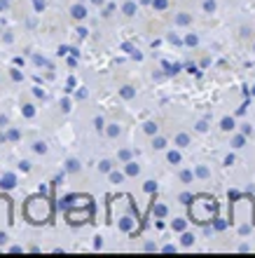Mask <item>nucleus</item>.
Segmentation results:
<instances>
[{
	"label": "nucleus",
	"mask_w": 255,
	"mask_h": 258,
	"mask_svg": "<svg viewBox=\"0 0 255 258\" xmlns=\"http://www.w3.org/2000/svg\"><path fill=\"white\" fill-rule=\"evenodd\" d=\"M168 162L178 164V162H181V155H178V153H168Z\"/></svg>",
	"instance_id": "obj_21"
},
{
	"label": "nucleus",
	"mask_w": 255,
	"mask_h": 258,
	"mask_svg": "<svg viewBox=\"0 0 255 258\" xmlns=\"http://www.w3.org/2000/svg\"><path fill=\"white\" fill-rule=\"evenodd\" d=\"M124 176H127V174H122V171H110V181H113V183H122Z\"/></svg>",
	"instance_id": "obj_8"
},
{
	"label": "nucleus",
	"mask_w": 255,
	"mask_h": 258,
	"mask_svg": "<svg viewBox=\"0 0 255 258\" xmlns=\"http://www.w3.org/2000/svg\"><path fill=\"white\" fill-rule=\"evenodd\" d=\"M115 10H117V5H115V3H110V5H106V10H103V17H110V14H113Z\"/></svg>",
	"instance_id": "obj_18"
},
{
	"label": "nucleus",
	"mask_w": 255,
	"mask_h": 258,
	"mask_svg": "<svg viewBox=\"0 0 255 258\" xmlns=\"http://www.w3.org/2000/svg\"><path fill=\"white\" fill-rule=\"evenodd\" d=\"M5 239H7V235H5V232H0V246L5 244Z\"/></svg>",
	"instance_id": "obj_41"
},
{
	"label": "nucleus",
	"mask_w": 255,
	"mask_h": 258,
	"mask_svg": "<svg viewBox=\"0 0 255 258\" xmlns=\"http://www.w3.org/2000/svg\"><path fill=\"white\" fill-rule=\"evenodd\" d=\"M14 185H17V176H14L12 171L3 174V178H0V188H3V190H12Z\"/></svg>",
	"instance_id": "obj_2"
},
{
	"label": "nucleus",
	"mask_w": 255,
	"mask_h": 258,
	"mask_svg": "<svg viewBox=\"0 0 255 258\" xmlns=\"http://www.w3.org/2000/svg\"><path fill=\"white\" fill-rule=\"evenodd\" d=\"M188 21H190L188 14H181V17H178V24H188Z\"/></svg>",
	"instance_id": "obj_34"
},
{
	"label": "nucleus",
	"mask_w": 255,
	"mask_h": 258,
	"mask_svg": "<svg viewBox=\"0 0 255 258\" xmlns=\"http://www.w3.org/2000/svg\"><path fill=\"white\" fill-rule=\"evenodd\" d=\"M12 80L14 82H21V80H24V73H21V71H17V68H12Z\"/></svg>",
	"instance_id": "obj_19"
},
{
	"label": "nucleus",
	"mask_w": 255,
	"mask_h": 258,
	"mask_svg": "<svg viewBox=\"0 0 255 258\" xmlns=\"http://www.w3.org/2000/svg\"><path fill=\"white\" fill-rule=\"evenodd\" d=\"M190 200H192V197H190L188 192H185V195H181V202H183V204H190Z\"/></svg>",
	"instance_id": "obj_38"
},
{
	"label": "nucleus",
	"mask_w": 255,
	"mask_h": 258,
	"mask_svg": "<svg viewBox=\"0 0 255 258\" xmlns=\"http://www.w3.org/2000/svg\"><path fill=\"white\" fill-rule=\"evenodd\" d=\"M234 127V122L232 120H222V129H232Z\"/></svg>",
	"instance_id": "obj_33"
},
{
	"label": "nucleus",
	"mask_w": 255,
	"mask_h": 258,
	"mask_svg": "<svg viewBox=\"0 0 255 258\" xmlns=\"http://www.w3.org/2000/svg\"><path fill=\"white\" fill-rule=\"evenodd\" d=\"M19 129H10V132H7V134H5V139H7V141H17V139H19Z\"/></svg>",
	"instance_id": "obj_13"
},
{
	"label": "nucleus",
	"mask_w": 255,
	"mask_h": 258,
	"mask_svg": "<svg viewBox=\"0 0 255 258\" xmlns=\"http://www.w3.org/2000/svg\"><path fill=\"white\" fill-rule=\"evenodd\" d=\"M138 171H141V167L136 162H127V167H124V174H127V176H136Z\"/></svg>",
	"instance_id": "obj_5"
},
{
	"label": "nucleus",
	"mask_w": 255,
	"mask_h": 258,
	"mask_svg": "<svg viewBox=\"0 0 255 258\" xmlns=\"http://www.w3.org/2000/svg\"><path fill=\"white\" fill-rule=\"evenodd\" d=\"M181 178H183V181H192V174H190V171H183Z\"/></svg>",
	"instance_id": "obj_35"
},
{
	"label": "nucleus",
	"mask_w": 255,
	"mask_h": 258,
	"mask_svg": "<svg viewBox=\"0 0 255 258\" xmlns=\"http://www.w3.org/2000/svg\"><path fill=\"white\" fill-rule=\"evenodd\" d=\"M122 12L127 14V17H134V14H136V3H131V0H129V3H124V5H122Z\"/></svg>",
	"instance_id": "obj_6"
},
{
	"label": "nucleus",
	"mask_w": 255,
	"mask_h": 258,
	"mask_svg": "<svg viewBox=\"0 0 255 258\" xmlns=\"http://www.w3.org/2000/svg\"><path fill=\"white\" fill-rule=\"evenodd\" d=\"M70 14H73L75 19H84V17H87V7L84 5H73L70 7Z\"/></svg>",
	"instance_id": "obj_3"
},
{
	"label": "nucleus",
	"mask_w": 255,
	"mask_h": 258,
	"mask_svg": "<svg viewBox=\"0 0 255 258\" xmlns=\"http://www.w3.org/2000/svg\"><path fill=\"white\" fill-rule=\"evenodd\" d=\"M87 33H89L87 28H77V35H80V38H84V35H87Z\"/></svg>",
	"instance_id": "obj_40"
},
{
	"label": "nucleus",
	"mask_w": 255,
	"mask_h": 258,
	"mask_svg": "<svg viewBox=\"0 0 255 258\" xmlns=\"http://www.w3.org/2000/svg\"><path fill=\"white\" fill-rule=\"evenodd\" d=\"M19 169L21 171H31V162H26V160H24V162H19Z\"/></svg>",
	"instance_id": "obj_30"
},
{
	"label": "nucleus",
	"mask_w": 255,
	"mask_h": 258,
	"mask_svg": "<svg viewBox=\"0 0 255 258\" xmlns=\"http://www.w3.org/2000/svg\"><path fill=\"white\" fill-rule=\"evenodd\" d=\"M103 124H106V122H103V117H96V120H94V127L96 129H103Z\"/></svg>",
	"instance_id": "obj_32"
},
{
	"label": "nucleus",
	"mask_w": 255,
	"mask_h": 258,
	"mask_svg": "<svg viewBox=\"0 0 255 258\" xmlns=\"http://www.w3.org/2000/svg\"><path fill=\"white\" fill-rule=\"evenodd\" d=\"M120 94H122V99H134L136 92H134V87H129V85H124V87L120 89Z\"/></svg>",
	"instance_id": "obj_7"
},
{
	"label": "nucleus",
	"mask_w": 255,
	"mask_h": 258,
	"mask_svg": "<svg viewBox=\"0 0 255 258\" xmlns=\"http://www.w3.org/2000/svg\"><path fill=\"white\" fill-rule=\"evenodd\" d=\"M33 61L38 63V66H49V61L45 59V56H40V54H35V56H33Z\"/></svg>",
	"instance_id": "obj_17"
},
{
	"label": "nucleus",
	"mask_w": 255,
	"mask_h": 258,
	"mask_svg": "<svg viewBox=\"0 0 255 258\" xmlns=\"http://www.w3.org/2000/svg\"><path fill=\"white\" fill-rule=\"evenodd\" d=\"M33 7H35V12H42L45 10V0H33Z\"/></svg>",
	"instance_id": "obj_23"
},
{
	"label": "nucleus",
	"mask_w": 255,
	"mask_h": 258,
	"mask_svg": "<svg viewBox=\"0 0 255 258\" xmlns=\"http://www.w3.org/2000/svg\"><path fill=\"white\" fill-rule=\"evenodd\" d=\"M33 150L35 153H40V155H45V153H47V146H45L42 141H38V143H33Z\"/></svg>",
	"instance_id": "obj_14"
},
{
	"label": "nucleus",
	"mask_w": 255,
	"mask_h": 258,
	"mask_svg": "<svg viewBox=\"0 0 255 258\" xmlns=\"http://www.w3.org/2000/svg\"><path fill=\"white\" fill-rule=\"evenodd\" d=\"M174 230H185V221H174Z\"/></svg>",
	"instance_id": "obj_27"
},
{
	"label": "nucleus",
	"mask_w": 255,
	"mask_h": 258,
	"mask_svg": "<svg viewBox=\"0 0 255 258\" xmlns=\"http://www.w3.org/2000/svg\"><path fill=\"white\" fill-rule=\"evenodd\" d=\"M68 52H70V47H66V45H61V47H59V54H61V56L68 54Z\"/></svg>",
	"instance_id": "obj_36"
},
{
	"label": "nucleus",
	"mask_w": 255,
	"mask_h": 258,
	"mask_svg": "<svg viewBox=\"0 0 255 258\" xmlns=\"http://www.w3.org/2000/svg\"><path fill=\"white\" fill-rule=\"evenodd\" d=\"M80 169V164H77V160H68L66 164V171H70V174H75V171Z\"/></svg>",
	"instance_id": "obj_12"
},
{
	"label": "nucleus",
	"mask_w": 255,
	"mask_h": 258,
	"mask_svg": "<svg viewBox=\"0 0 255 258\" xmlns=\"http://www.w3.org/2000/svg\"><path fill=\"white\" fill-rule=\"evenodd\" d=\"M176 143H178V146H188L190 143V139L185 134H178V139H176Z\"/></svg>",
	"instance_id": "obj_20"
},
{
	"label": "nucleus",
	"mask_w": 255,
	"mask_h": 258,
	"mask_svg": "<svg viewBox=\"0 0 255 258\" xmlns=\"http://www.w3.org/2000/svg\"><path fill=\"white\" fill-rule=\"evenodd\" d=\"M24 214H26V218L35 225L47 223L49 218H52V204H49V200L40 192V195H33V197H28L26 200V204H24Z\"/></svg>",
	"instance_id": "obj_1"
},
{
	"label": "nucleus",
	"mask_w": 255,
	"mask_h": 258,
	"mask_svg": "<svg viewBox=\"0 0 255 258\" xmlns=\"http://www.w3.org/2000/svg\"><path fill=\"white\" fill-rule=\"evenodd\" d=\"M197 174H199V176H208V169H206V167H199V169H197Z\"/></svg>",
	"instance_id": "obj_37"
},
{
	"label": "nucleus",
	"mask_w": 255,
	"mask_h": 258,
	"mask_svg": "<svg viewBox=\"0 0 255 258\" xmlns=\"http://www.w3.org/2000/svg\"><path fill=\"white\" fill-rule=\"evenodd\" d=\"M120 230H124V232H131V230H134V221H131V218H129V216H124V218H122V221H120Z\"/></svg>",
	"instance_id": "obj_4"
},
{
	"label": "nucleus",
	"mask_w": 255,
	"mask_h": 258,
	"mask_svg": "<svg viewBox=\"0 0 255 258\" xmlns=\"http://www.w3.org/2000/svg\"><path fill=\"white\" fill-rule=\"evenodd\" d=\"M143 129H145V134H154V132H157V124H154V122H145V124H143Z\"/></svg>",
	"instance_id": "obj_15"
},
{
	"label": "nucleus",
	"mask_w": 255,
	"mask_h": 258,
	"mask_svg": "<svg viewBox=\"0 0 255 258\" xmlns=\"http://www.w3.org/2000/svg\"><path fill=\"white\" fill-rule=\"evenodd\" d=\"M157 190V183H154V181H148V183H145V192H154Z\"/></svg>",
	"instance_id": "obj_25"
},
{
	"label": "nucleus",
	"mask_w": 255,
	"mask_h": 258,
	"mask_svg": "<svg viewBox=\"0 0 255 258\" xmlns=\"http://www.w3.org/2000/svg\"><path fill=\"white\" fill-rule=\"evenodd\" d=\"M152 146H154V148H157V150H161V148H164V146H166V141H164L161 136H157V139H154V141H152Z\"/></svg>",
	"instance_id": "obj_16"
},
{
	"label": "nucleus",
	"mask_w": 255,
	"mask_h": 258,
	"mask_svg": "<svg viewBox=\"0 0 255 258\" xmlns=\"http://www.w3.org/2000/svg\"><path fill=\"white\" fill-rule=\"evenodd\" d=\"M61 110H63V113H68V110H70V101H68V99H63V101H61Z\"/></svg>",
	"instance_id": "obj_28"
},
{
	"label": "nucleus",
	"mask_w": 255,
	"mask_h": 258,
	"mask_svg": "<svg viewBox=\"0 0 255 258\" xmlns=\"http://www.w3.org/2000/svg\"><path fill=\"white\" fill-rule=\"evenodd\" d=\"M75 99H87V89H77V92H75Z\"/></svg>",
	"instance_id": "obj_29"
},
{
	"label": "nucleus",
	"mask_w": 255,
	"mask_h": 258,
	"mask_svg": "<svg viewBox=\"0 0 255 258\" xmlns=\"http://www.w3.org/2000/svg\"><path fill=\"white\" fill-rule=\"evenodd\" d=\"M33 92H35V96H40V99H45V92H42V89H40V87H35V89H33Z\"/></svg>",
	"instance_id": "obj_39"
},
{
	"label": "nucleus",
	"mask_w": 255,
	"mask_h": 258,
	"mask_svg": "<svg viewBox=\"0 0 255 258\" xmlns=\"http://www.w3.org/2000/svg\"><path fill=\"white\" fill-rule=\"evenodd\" d=\"M152 7L154 10H164V7H166V0H152Z\"/></svg>",
	"instance_id": "obj_22"
},
{
	"label": "nucleus",
	"mask_w": 255,
	"mask_h": 258,
	"mask_svg": "<svg viewBox=\"0 0 255 258\" xmlns=\"http://www.w3.org/2000/svg\"><path fill=\"white\" fill-rule=\"evenodd\" d=\"M92 3H94V5H103V3H106V0H92Z\"/></svg>",
	"instance_id": "obj_42"
},
{
	"label": "nucleus",
	"mask_w": 255,
	"mask_h": 258,
	"mask_svg": "<svg viewBox=\"0 0 255 258\" xmlns=\"http://www.w3.org/2000/svg\"><path fill=\"white\" fill-rule=\"evenodd\" d=\"M106 134L110 136V139H115V136H120V127H117V124H108Z\"/></svg>",
	"instance_id": "obj_9"
},
{
	"label": "nucleus",
	"mask_w": 255,
	"mask_h": 258,
	"mask_svg": "<svg viewBox=\"0 0 255 258\" xmlns=\"http://www.w3.org/2000/svg\"><path fill=\"white\" fill-rule=\"evenodd\" d=\"M192 239H195V237H192V235H183V244H185V246H190V244H192Z\"/></svg>",
	"instance_id": "obj_31"
},
{
	"label": "nucleus",
	"mask_w": 255,
	"mask_h": 258,
	"mask_svg": "<svg viewBox=\"0 0 255 258\" xmlns=\"http://www.w3.org/2000/svg\"><path fill=\"white\" fill-rule=\"evenodd\" d=\"M120 160L129 162V160H131V150H120Z\"/></svg>",
	"instance_id": "obj_24"
},
{
	"label": "nucleus",
	"mask_w": 255,
	"mask_h": 258,
	"mask_svg": "<svg viewBox=\"0 0 255 258\" xmlns=\"http://www.w3.org/2000/svg\"><path fill=\"white\" fill-rule=\"evenodd\" d=\"M152 211H154V216H166V207H164V204H154L152 207Z\"/></svg>",
	"instance_id": "obj_11"
},
{
	"label": "nucleus",
	"mask_w": 255,
	"mask_h": 258,
	"mask_svg": "<svg viewBox=\"0 0 255 258\" xmlns=\"http://www.w3.org/2000/svg\"><path fill=\"white\" fill-rule=\"evenodd\" d=\"M21 113H24L26 117H33L35 115V106H33V103H26V106L21 108Z\"/></svg>",
	"instance_id": "obj_10"
},
{
	"label": "nucleus",
	"mask_w": 255,
	"mask_h": 258,
	"mask_svg": "<svg viewBox=\"0 0 255 258\" xmlns=\"http://www.w3.org/2000/svg\"><path fill=\"white\" fill-rule=\"evenodd\" d=\"M110 167H113V164L108 162V160H103V162L99 164V169H101V171H110Z\"/></svg>",
	"instance_id": "obj_26"
}]
</instances>
